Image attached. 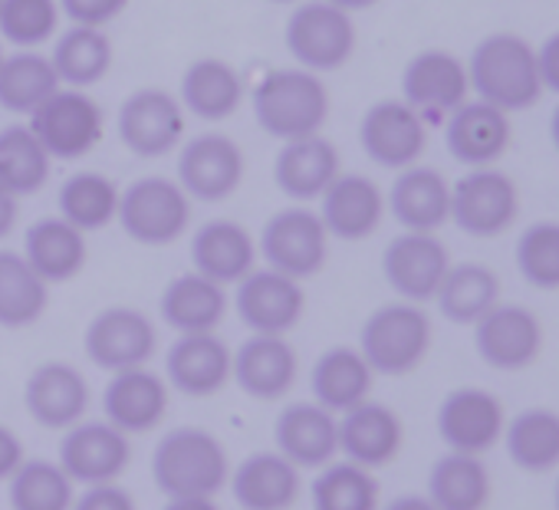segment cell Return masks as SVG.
I'll use <instances>...</instances> for the list:
<instances>
[{"instance_id": "obj_54", "label": "cell", "mask_w": 559, "mask_h": 510, "mask_svg": "<svg viewBox=\"0 0 559 510\" xmlns=\"http://www.w3.org/2000/svg\"><path fill=\"white\" fill-rule=\"evenodd\" d=\"M385 510H438V507L428 500V494H402V497L389 500Z\"/></svg>"}, {"instance_id": "obj_1", "label": "cell", "mask_w": 559, "mask_h": 510, "mask_svg": "<svg viewBox=\"0 0 559 510\" xmlns=\"http://www.w3.org/2000/svg\"><path fill=\"white\" fill-rule=\"evenodd\" d=\"M471 93L497 109L520 112L539 103L543 86L536 73V47L516 34H490L467 57Z\"/></svg>"}, {"instance_id": "obj_3", "label": "cell", "mask_w": 559, "mask_h": 510, "mask_svg": "<svg viewBox=\"0 0 559 510\" xmlns=\"http://www.w3.org/2000/svg\"><path fill=\"white\" fill-rule=\"evenodd\" d=\"M152 477L165 497H214L230 477V461L211 431L188 425L155 444Z\"/></svg>"}, {"instance_id": "obj_7", "label": "cell", "mask_w": 559, "mask_h": 510, "mask_svg": "<svg viewBox=\"0 0 559 510\" xmlns=\"http://www.w3.org/2000/svg\"><path fill=\"white\" fill-rule=\"evenodd\" d=\"M257 253L266 261L270 271L287 274L294 281H307L317 277L330 258V234L317 211L284 207L263 224Z\"/></svg>"}, {"instance_id": "obj_6", "label": "cell", "mask_w": 559, "mask_h": 510, "mask_svg": "<svg viewBox=\"0 0 559 510\" xmlns=\"http://www.w3.org/2000/svg\"><path fill=\"white\" fill-rule=\"evenodd\" d=\"M116 221L122 230L145 247H165L185 237L191 224V198L171 178L148 175L132 181L119 191V214Z\"/></svg>"}, {"instance_id": "obj_19", "label": "cell", "mask_w": 559, "mask_h": 510, "mask_svg": "<svg viewBox=\"0 0 559 510\" xmlns=\"http://www.w3.org/2000/svg\"><path fill=\"white\" fill-rule=\"evenodd\" d=\"M507 428L503 405L493 392L464 386L444 395L438 405V435L448 444V451L461 454H484L490 451Z\"/></svg>"}, {"instance_id": "obj_40", "label": "cell", "mask_w": 559, "mask_h": 510, "mask_svg": "<svg viewBox=\"0 0 559 510\" xmlns=\"http://www.w3.org/2000/svg\"><path fill=\"white\" fill-rule=\"evenodd\" d=\"M57 90L60 76L53 63L37 50H17L0 63V106L8 112L34 116Z\"/></svg>"}, {"instance_id": "obj_16", "label": "cell", "mask_w": 559, "mask_h": 510, "mask_svg": "<svg viewBox=\"0 0 559 510\" xmlns=\"http://www.w3.org/2000/svg\"><path fill=\"white\" fill-rule=\"evenodd\" d=\"M132 461V444L129 435L119 431L116 425L103 422H76L67 428L60 441V467L70 474L73 484H109L126 474Z\"/></svg>"}, {"instance_id": "obj_41", "label": "cell", "mask_w": 559, "mask_h": 510, "mask_svg": "<svg viewBox=\"0 0 559 510\" xmlns=\"http://www.w3.org/2000/svg\"><path fill=\"white\" fill-rule=\"evenodd\" d=\"M503 448L526 474H546L559 467V415L552 408L520 412L503 428Z\"/></svg>"}, {"instance_id": "obj_12", "label": "cell", "mask_w": 559, "mask_h": 510, "mask_svg": "<svg viewBox=\"0 0 559 510\" xmlns=\"http://www.w3.org/2000/svg\"><path fill=\"white\" fill-rule=\"evenodd\" d=\"M243 152L230 135L221 132H201L188 142H181L178 152V185L191 201H224L230 198L243 181Z\"/></svg>"}, {"instance_id": "obj_30", "label": "cell", "mask_w": 559, "mask_h": 510, "mask_svg": "<svg viewBox=\"0 0 559 510\" xmlns=\"http://www.w3.org/2000/svg\"><path fill=\"white\" fill-rule=\"evenodd\" d=\"M227 481L243 510H290L300 497V467L280 451L247 454Z\"/></svg>"}, {"instance_id": "obj_45", "label": "cell", "mask_w": 559, "mask_h": 510, "mask_svg": "<svg viewBox=\"0 0 559 510\" xmlns=\"http://www.w3.org/2000/svg\"><path fill=\"white\" fill-rule=\"evenodd\" d=\"M11 510H70L76 484L57 461H24L11 474Z\"/></svg>"}, {"instance_id": "obj_20", "label": "cell", "mask_w": 559, "mask_h": 510, "mask_svg": "<svg viewBox=\"0 0 559 510\" xmlns=\"http://www.w3.org/2000/svg\"><path fill=\"white\" fill-rule=\"evenodd\" d=\"M300 376V356L287 336L250 333L230 356V379L257 402H276L290 395Z\"/></svg>"}, {"instance_id": "obj_56", "label": "cell", "mask_w": 559, "mask_h": 510, "mask_svg": "<svg viewBox=\"0 0 559 510\" xmlns=\"http://www.w3.org/2000/svg\"><path fill=\"white\" fill-rule=\"evenodd\" d=\"M549 142H552V149L559 152V106H556L552 116H549Z\"/></svg>"}, {"instance_id": "obj_50", "label": "cell", "mask_w": 559, "mask_h": 510, "mask_svg": "<svg viewBox=\"0 0 559 510\" xmlns=\"http://www.w3.org/2000/svg\"><path fill=\"white\" fill-rule=\"evenodd\" d=\"M536 73H539L543 93H556L559 96V31L549 34L536 47Z\"/></svg>"}, {"instance_id": "obj_34", "label": "cell", "mask_w": 559, "mask_h": 510, "mask_svg": "<svg viewBox=\"0 0 559 510\" xmlns=\"http://www.w3.org/2000/svg\"><path fill=\"white\" fill-rule=\"evenodd\" d=\"M158 313L165 327H171L178 336L188 333H214L227 313V294L221 284L201 277V274H181L175 277L158 300Z\"/></svg>"}, {"instance_id": "obj_11", "label": "cell", "mask_w": 559, "mask_h": 510, "mask_svg": "<svg viewBox=\"0 0 559 510\" xmlns=\"http://www.w3.org/2000/svg\"><path fill=\"white\" fill-rule=\"evenodd\" d=\"M448 268H451V253L438 234L402 230L382 250L385 284L399 294V300H408L418 307L435 300Z\"/></svg>"}, {"instance_id": "obj_36", "label": "cell", "mask_w": 559, "mask_h": 510, "mask_svg": "<svg viewBox=\"0 0 559 510\" xmlns=\"http://www.w3.org/2000/svg\"><path fill=\"white\" fill-rule=\"evenodd\" d=\"M438 313L454 327H474L487 310L500 304V277L477 261L451 264L438 294Z\"/></svg>"}, {"instance_id": "obj_48", "label": "cell", "mask_w": 559, "mask_h": 510, "mask_svg": "<svg viewBox=\"0 0 559 510\" xmlns=\"http://www.w3.org/2000/svg\"><path fill=\"white\" fill-rule=\"evenodd\" d=\"M126 8H129V0H60V11L76 27H99V31L112 24Z\"/></svg>"}, {"instance_id": "obj_9", "label": "cell", "mask_w": 559, "mask_h": 510, "mask_svg": "<svg viewBox=\"0 0 559 510\" xmlns=\"http://www.w3.org/2000/svg\"><path fill=\"white\" fill-rule=\"evenodd\" d=\"M31 132L40 139L50 158L76 162L103 139V106L86 90H57L34 116Z\"/></svg>"}, {"instance_id": "obj_58", "label": "cell", "mask_w": 559, "mask_h": 510, "mask_svg": "<svg viewBox=\"0 0 559 510\" xmlns=\"http://www.w3.org/2000/svg\"><path fill=\"white\" fill-rule=\"evenodd\" d=\"M552 500H556V510H559V481H556V494H552Z\"/></svg>"}, {"instance_id": "obj_28", "label": "cell", "mask_w": 559, "mask_h": 510, "mask_svg": "<svg viewBox=\"0 0 559 510\" xmlns=\"http://www.w3.org/2000/svg\"><path fill=\"white\" fill-rule=\"evenodd\" d=\"M402 441H405L402 418L382 402L366 399L362 405L340 415V451L346 454V461L359 467L369 471L385 467L389 461L399 458Z\"/></svg>"}, {"instance_id": "obj_33", "label": "cell", "mask_w": 559, "mask_h": 510, "mask_svg": "<svg viewBox=\"0 0 559 510\" xmlns=\"http://www.w3.org/2000/svg\"><path fill=\"white\" fill-rule=\"evenodd\" d=\"M372 382H376V372L369 369L362 353L353 346L326 349L313 363V372H310L313 402L333 415H343V412L362 405L372 395Z\"/></svg>"}, {"instance_id": "obj_26", "label": "cell", "mask_w": 559, "mask_h": 510, "mask_svg": "<svg viewBox=\"0 0 559 510\" xmlns=\"http://www.w3.org/2000/svg\"><path fill=\"white\" fill-rule=\"evenodd\" d=\"M191 264L194 274L221 287L240 284L257 264V240L243 224L230 217H214L201 224L191 237Z\"/></svg>"}, {"instance_id": "obj_13", "label": "cell", "mask_w": 559, "mask_h": 510, "mask_svg": "<svg viewBox=\"0 0 559 510\" xmlns=\"http://www.w3.org/2000/svg\"><path fill=\"white\" fill-rule=\"evenodd\" d=\"M359 145L379 168H412L428 149L425 119L405 99H382L366 109L359 122Z\"/></svg>"}, {"instance_id": "obj_18", "label": "cell", "mask_w": 559, "mask_h": 510, "mask_svg": "<svg viewBox=\"0 0 559 510\" xmlns=\"http://www.w3.org/2000/svg\"><path fill=\"white\" fill-rule=\"evenodd\" d=\"M477 356L500 372H520L536 363L543 349V327L533 310L520 304H497L474 323Z\"/></svg>"}, {"instance_id": "obj_25", "label": "cell", "mask_w": 559, "mask_h": 510, "mask_svg": "<svg viewBox=\"0 0 559 510\" xmlns=\"http://www.w3.org/2000/svg\"><path fill=\"white\" fill-rule=\"evenodd\" d=\"M103 412L106 422L126 431L129 438L145 435L158 428L168 412V382L148 366L112 372L103 392Z\"/></svg>"}, {"instance_id": "obj_27", "label": "cell", "mask_w": 559, "mask_h": 510, "mask_svg": "<svg viewBox=\"0 0 559 510\" xmlns=\"http://www.w3.org/2000/svg\"><path fill=\"white\" fill-rule=\"evenodd\" d=\"M276 451L297 467H323L340 454V418L317 402H294L280 412Z\"/></svg>"}, {"instance_id": "obj_37", "label": "cell", "mask_w": 559, "mask_h": 510, "mask_svg": "<svg viewBox=\"0 0 559 510\" xmlns=\"http://www.w3.org/2000/svg\"><path fill=\"white\" fill-rule=\"evenodd\" d=\"M490 471L480 454L448 451L431 464L428 500L438 510H484L490 503Z\"/></svg>"}, {"instance_id": "obj_52", "label": "cell", "mask_w": 559, "mask_h": 510, "mask_svg": "<svg viewBox=\"0 0 559 510\" xmlns=\"http://www.w3.org/2000/svg\"><path fill=\"white\" fill-rule=\"evenodd\" d=\"M17 224V198L0 185V240H4Z\"/></svg>"}, {"instance_id": "obj_55", "label": "cell", "mask_w": 559, "mask_h": 510, "mask_svg": "<svg viewBox=\"0 0 559 510\" xmlns=\"http://www.w3.org/2000/svg\"><path fill=\"white\" fill-rule=\"evenodd\" d=\"M326 4H333V8H340V11H346V14H356V11L376 8L379 0H326Z\"/></svg>"}, {"instance_id": "obj_10", "label": "cell", "mask_w": 559, "mask_h": 510, "mask_svg": "<svg viewBox=\"0 0 559 510\" xmlns=\"http://www.w3.org/2000/svg\"><path fill=\"white\" fill-rule=\"evenodd\" d=\"M83 349L93 366L112 372L148 366L158 353V330L155 323L135 307H109L96 313L86 327Z\"/></svg>"}, {"instance_id": "obj_5", "label": "cell", "mask_w": 559, "mask_h": 510, "mask_svg": "<svg viewBox=\"0 0 559 510\" xmlns=\"http://www.w3.org/2000/svg\"><path fill=\"white\" fill-rule=\"evenodd\" d=\"M287 54L300 70L333 73L346 67L356 54V24L353 14L326 4V0H307L287 17Z\"/></svg>"}, {"instance_id": "obj_35", "label": "cell", "mask_w": 559, "mask_h": 510, "mask_svg": "<svg viewBox=\"0 0 559 510\" xmlns=\"http://www.w3.org/2000/svg\"><path fill=\"white\" fill-rule=\"evenodd\" d=\"M178 103H181L185 112H191V116H198L204 122H224L243 103V80L230 63H224L217 57L194 60L181 73Z\"/></svg>"}, {"instance_id": "obj_22", "label": "cell", "mask_w": 559, "mask_h": 510, "mask_svg": "<svg viewBox=\"0 0 559 510\" xmlns=\"http://www.w3.org/2000/svg\"><path fill=\"white\" fill-rule=\"evenodd\" d=\"M230 356L217 333L178 336L165 353V382L188 399H207L230 382Z\"/></svg>"}, {"instance_id": "obj_47", "label": "cell", "mask_w": 559, "mask_h": 510, "mask_svg": "<svg viewBox=\"0 0 559 510\" xmlns=\"http://www.w3.org/2000/svg\"><path fill=\"white\" fill-rule=\"evenodd\" d=\"M60 0H0V37L21 50H37L57 37Z\"/></svg>"}, {"instance_id": "obj_44", "label": "cell", "mask_w": 559, "mask_h": 510, "mask_svg": "<svg viewBox=\"0 0 559 510\" xmlns=\"http://www.w3.org/2000/svg\"><path fill=\"white\" fill-rule=\"evenodd\" d=\"M313 510H379V481L353 461H330L310 484Z\"/></svg>"}, {"instance_id": "obj_31", "label": "cell", "mask_w": 559, "mask_h": 510, "mask_svg": "<svg viewBox=\"0 0 559 510\" xmlns=\"http://www.w3.org/2000/svg\"><path fill=\"white\" fill-rule=\"evenodd\" d=\"M340 149L326 135H307L284 142L273 162V181L294 201H317L340 178Z\"/></svg>"}, {"instance_id": "obj_38", "label": "cell", "mask_w": 559, "mask_h": 510, "mask_svg": "<svg viewBox=\"0 0 559 510\" xmlns=\"http://www.w3.org/2000/svg\"><path fill=\"white\" fill-rule=\"evenodd\" d=\"M112 40L99 27H70L57 37L53 47V70L60 76V86L67 90H90L103 83L112 70Z\"/></svg>"}, {"instance_id": "obj_14", "label": "cell", "mask_w": 559, "mask_h": 510, "mask_svg": "<svg viewBox=\"0 0 559 510\" xmlns=\"http://www.w3.org/2000/svg\"><path fill=\"white\" fill-rule=\"evenodd\" d=\"M119 139L139 158H162L185 142L181 103L155 86L135 90L119 106Z\"/></svg>"}, {"instance_id": "obj_43", "label": "cell", "mask_w": 559, "mask_h": 510, "mask_svg": "<svg viewBox=\"0 0 559 510\" xmlns=\"http://www.w3.org/2000/svg\"><path fill=\"white\" fill-rule=\"evenodd\" d=\"M53 158L31 132V126H8L0 132V185L14 198L37 194L50 178Z\"/></svg>"}, {"instance_id": "obj_17", "label": "cell", "mask_w": 559, "mask_h": 510, "mask_svg": "<svg viewBox=\"0 0 559 510\" xmlns=\"http://www.w3.org/2000/svg\"><path fill=\"white\" fill-rule=\"evenodd\" d=\"M467 96V63L448 50H421L402 70V99L421 119H444Z\"/></svg>"}, {"instance_id": "obj_21", "label": "cell", "mask_w": 559, "mask_h": 510, "mask_svg": "<svg viewBox=\"0 0 559 510\" xmlns=\"http://www.w3.org/2000/svg\"><path fill=\"white\" fill-rule=\"evenodd\" d=\"M510 116L484 99H464L444 116L448 155L464 168H490L510 149Z\"/></svg>"}, {"instance_id": "obj_51", "label": "cell", "mask_w": 559, "mask_h": 510, "mask_svg": "<svg viewBox=\"0 0 559 510\" xmlns=\"http://www.w3.org/2000/svg\"><path fill=\"white\" fill-rule=\"evenodd\" d=\"M24 441L8 428L0 425V481H11V474L24 464Z\"/></svg>"}, {"instance_id": "obj_32", "label": "cell", "mask_w": 559, "mask_h": 510, "mask_svg": "<svg viewBox=\"0 0 559 510\" xmlns=\"http://www.w3.org/2000/svg\"><path fill=\"white\" fill-rule=\"evenodd\" d=\"M24 258L27 264L47 281V284H67L86 268V234L73 227L70 221L57 217H40L31 224L24 237Z\"/></svg>"}, {"instance_id": "obj_2", "label": "cell", "mask_w": 559, "mask_h": 510, "mask_svg": "<svg viewBox=\"0 0 559 510\" xmlns=\"http://www.w3.org/2000/svg\"><path fill=\"white\" fill-rule=\"evenodd\" d=\"M250 106L257 116V126L280 139V142H294L317 135L330 116V93L326 83L300 67L290 70H273L266 73L253 93Z\"/></svg>"}, {"instance_id": "obj_15", "label": "cell", "mask_w": 559, "mask_h": 510, "mask_svg": "<svg viewBox=\"0 0 559 510\" xmlns=\"http://www.w3.org/2000/svg\"><path fill=\"white\" fill-rule=\"evenodd\" d=\"M234 310L250 333L287 336L307 310V294L300 281L263 268V271H250L237 284Z\"/></svg>"}, {"instance_id": "obj_39", "label": "cell", "mask_w": 559, "mask_h": 510, "mask_svg": "<svg viewBox=\"0 0 559 510\" xmlns=\"http://www.w3.org/2000/svg\"><path fill=\"white\" fill-rule=\"evenodd\" d=\"M50 304V284L27 264L24 253L0 250V327H34Z\"/></svg>"}, {"instance_id": "obj_42", "label": "cell", "mask_w": 559, "mask_h": 510, "mask_svg": "<svg viewBox=\"0 0 559 510\" xmlns=\"http://www.w3.org/2000/svg\"><path fill=\"white\" fill-rule=\"evenodd\" d=\"M57 207L60 217L80 227L83 234L103 230L119 214V188L103 171H76L60 185Z\"/></svg>"}, {"instance_id": "obj_4", "label": "cell", "mask_w": 559, "mask_h": 510, "mask_svg": "<svg viewBox=\"0 0 559 510\" xmlns=\"http://www.w3.org/2000/svg\"><path fill=\"white\" fill-rule=\"evenodd\" d=\"M431 349V317L408 300L379 307L359 333V353L376 376H408Z\"/></svg>"}, {"instance_id": "obj_46", "label": "cell", "mask_w": 559, "mask_h": 510, "mask_svg": "<svg viewBox=\"0 0 559 510\" xmlns=\"http://www.w3.org/2000/svg\"><path fill=\"white\" fill-rule=\"evenodd\" d=\"M513 261L536 290H559V221H536L520 230Z\"/></svg>"}, {"instance_id": "obj_49", "label": "cell", "mask_w": 559, "mask_h": 510, "mask_svg": "<svg viewBox=\"0 0 559 510\" xmlns=\"http://www.w3.org/2000/svg\"><path fill=\"white\" fill-rule=\"evenodd\" d=\"M70 510H139V507L119 481H109V484H90L83 494H76Z\"/></svg>"}, {"instance_id": "obj_53", "label": "cell", "mask_w": 559, "mask_h": 510, "mask_svg": "<svg viewBox=\"0 0 559 510\" xmlns=\"http://www.w3.org/2000/svg\"><path fill=\"white\" fill-rule=\"evenodd\" d=\"M162 510H221L214 497H168Z\"/></svg>"}, {"instance_id": "obj_24", "label": "cell", "mask_w": 559, "mask_h": 510, "mask_svg": "<svg viewBox=\"0 0 559 510\" xmlns=\"http://www.w3.org/2000/svg\"><path fill=\"white\" fill-rule=\"evenodd\" d=\"M385 217L382 188L359 171H340V178L320 198V221L330 237L366 240L379 230Z\"/></svg>"}, {"instance_id": "obj_8", "label": "cell", "mask_w": 559, "mask_h": 510, "mask_svg": "<svg viewBox=\"0 0 559 510\" xmlns=\"http://www.w3.org/2000/svg\"><path fill=\"white\" fill-rule=\"evenodd\" d=\"M520 188L500 168H471L451 185V221L467 237H497L516 224Z\"/></svg>"}, {"instance_id": "obj_29", "label": "cell", "mask_w": 559, "mask_h": 510, "mask_svg": "<svg viewBox=\"0 0 559 510\" xmlns=\"http://www.w3.org/2000/svg\"><path fill=\"white\" fill-rule=\"evenodd\" d=\"M385 207L405 230L435 234L451 221V181L428 165L402 168L385 194Z\"/></svg>"}, {"instance_id": "obj_23", "label": "cell", "mask_w": 559, "mask_h": 510, "mask_svg": "<svg viewBox=\"0 0 559 510\" xmlns=\"http://www.w3.org/2000/svg\"><path fill=\"white\" fill-rule=\"evenodd\" d=\"M24 405L37 425H44L50 431H67L86 418L90 382L70 363H44L27 376Z\"/></svg>"}, {"instance_id": "obj_57", "label": "cell", "mask_w": 559, "mask_h": 510, "mask_svg": "<svg viewBox=\"0 0 559 510\" xmlns=\"http://www.w3.org/2000/svg\"><path fill=\"white\" fill-rule=\"evenodd\" d=\"M266 4H297V0H266Z\"/></svg>"}, {"instance_id": "obj_59", "label": "cell", "mask_w": 559, "mask_h": 510, "mask_svg": "<svg viewBox=\"0 0 559 510\" xmlns=\"http://www.w3.org/2000/svg\"><path fill=\"white\" fill-rule=\"evenodd\" d=\"M0 63H4V47H0Z\"/></svg>"}]
</instances>
